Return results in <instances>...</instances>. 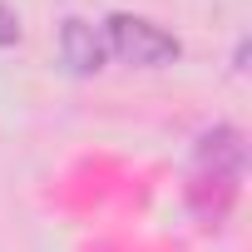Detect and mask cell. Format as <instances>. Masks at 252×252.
<instances>
[{
	"mask_svg": "<svg viewBox=\"0 0 252 252\" xmlns=\"http://www.w3.org/2000/svg\"><path fill=\"white\" fill-rule=\"evenodd\" d=\"M242 168H247V149H242V134L237 129H213L198 139V154H193V168H188V203L198 213V222L218 227L232 203H237V188H242Z\"/></svg>",
	"mask_w": 252,
	"mask_h": 252,
	"instance_id": "obj_1",
	"label": "cell"
},
{
	"mask_svg": "<svg viewBox=\"0 0 252 252\" xmlns=\"http://www.w3.org/2000/svg\"><path fill=\"white\" fill-rule=\"evenodd\" d=\"M104 35H109V50H114L124 64L158 69V64L178 60V40H173L168 30H158L154 20H144V15H109V20H104Z\"/></svg>",
	"mask_w": 252,
	"mask_h": 252,
	"instance_id": "obj_2",
	"label": "cell"
},
{
	"mask_svg": "<svg viewBox=\"0 0 252 252\" xmlns=\"http://www.w3.org/2000/svg\"><path fill=\"white\" fill-rule=\"evenodd\" d=\"M60 55H64V64H69L74 74H94V69L104 64V40H99L94 25L64 20V25H60Z\"/></svg>",
	"mask_w": 252,
	"mask_h": 252,
	"instance_id": "obj_3",
	"label": "cell"
},
{
	"mask_svg": "<svg viewBox=\"0 0 252 252\" xmlns=\"http://www.w3.org/2000/svg\"><path fill=\"white\" fill-rule=\"evenodd\" d=\"M15 40H20V20H15V10L5 0H0V50H10Z\"/></svg>",
	"mask_w": 252,
	"mask_h": 252,
	"instance_id": "obj_4",
	"label": "cell"
}]
</instances>
